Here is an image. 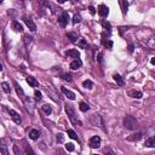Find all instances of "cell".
Instances as JSON below:
<instances>
[{"label": "cell", "instance_id": "6da1fadb", "mask_svg": "<svg viewBox=\"0 0 155 155\" xmlns=\"http://www.w3.org/2000/svg\"><path fill=\"white\" fill-rule=\"evenodd\" d=\"M66 107V113L68 114V118H69V120L74 124V125H79V126H83V122L78 119V116H76V114H75V110L73 109V106H70V104H67L64 106Z\"/></svg>", "mask_w": 155, "mask_h": 155}, {"label": "cell", "instance_id": "7a4b0ae2", "mask_svg": "<svg viewBox=\"0 0 155 155\" xmlns=\"http://www.w3.org/2000/svg\"><path fill=\"white\" fill-rule=\"evenodd\" d=\"M124 126L127 128V130H136L138 127V121L136 120V118L131 115H127L124 119Z\"/></svg>", "mask_w": 155, "mask_h": 155}, {"label": "cell", "instance_id": "3957f363", "mask_svg": "<svg viewBox=\"0 0 155 155\" xmlns=\"http://www.w3.org/2000/svg\"><path fill=\"white\" fill-rule=\"evenodd\" d=\"M90 121H91V124L93 126H98L101 127L103 131H106V128H104V122H103V119H102V116L98 115V114H93L91 115V118H90Z\"/></svg>", "mask_w": 155, "mask_h": 155}, {"label": "cell", "instance_id": "277c9868", "mask_svg": "<svg viewBox=\"0 0 155 155\" xmlns=\"http://www.w3.org/2000/svg\"><path fill=\"white\" fill-rule=\"evenodd\" d=\"M68 21H69V15L67 14V12H63V14L58 17V23H59L61 27H63V28L68 24Z\"/></svg>", "mask_w": 155, "mask_h": 155}, {"label": "cell", "instance_id": "5b68a950", "mask_svg": "<svg viewBox=\"0 0 155 155\" xmlns=\"http://www.w3.org/2000/svg\"><path fill=\"white\" fill-rule=\"evenodd\" d=\"M9 114H10V116H11V119L15 121V124L20 125V124L22 122V119H21L20 114H18L17 112H15L14 109H9Z\"/></svg>", "mask_w": 155, "mask_h": 155}, {"label": "cell", "instance_id": "8992f818", "mask_svg": "<svg viewBox=\"0 0 155 155\" xmlns=\"http://www.w3.org/2000/svg\"><path fill=\"white\" fill-rule=\"evenodd\" d=\"M101 137L99 136H93L91 139H90V147L96 149V148H99L101 147Z\"/></svg>", "mask_w": 155, "mask_h": 155}, {"label": "cell", "instance_id": "52a82bcc", "mask_svg": "<svg viewBox=\"0 0 155 155\" xmlns=\"http://www.w3.org/2000/svg\"><path fill=\"white\" fill-rule=\"evenodd\" d=\"M23 21H24V23L27 24V27H28L32 32H35V30H36V25H35L34 21H33L30 17H28V16H24V17H23Z\"/></svg>", "mask_w": 155, "mask_h": 155}, {"label": "cell", "instance_id": "ba28073f", "mask_svg": "<svg viewBox=\"0 0 155 155\" xmlns=\"http://www.w3.org/2000/svg\"><path fill=\"white\" fill-rule=\"evenodd\" d=\"M98 14H99V16L101 17H107L108 15H109V9L104 5V4H102V5H99V7H98Z\"/></svg>", "mask_w": 155, "mask_h": 155}, {"label": "cell", "instance_id": "9c48e42d", "mask_svg": "<svg viewBox=\"0 0 155 155\" xmlns=\"http://www.w3.org/2000/svg\"><path fill=\"white\" fill-rule=\"evenodd\" d=\"M61 90H62V92H63L64 95H66V96H67L70 101H74V99H75V93H74V92H72L70 90H68L67 87H64V86H62V87H61Z\"/></svg>", "mask_w": 155, "mask_h": 155}, {"label": "cell", "instance_id": "30bf717a", "mask_svg": "<svg viewBox=\"0 0 155 155\" xmlns=\"http://www.w3.org/2000/svg\"><path fill=\"white\" fill-rule=\"evenodd\" d=\"M0 150H1V155H9V150H7V146L5 139L0 141Z\"/></svg>", "mask_w": 155, "mask_h": 155}, {"label": "cell", "instance_id": "8fae6325", "mask_svg": "<svg viewBox=\"0 0 155 155\" xmlns=\"http://www.w3.org/2000/svg\"><path fill=\"white\" fill-rule=\"evenodd\" d=\"M66 55L68 57H74L75 59H79V57H80V54H79V51L78 50H69V51H67Z\"/></svg>", "mask_w": 155, "mask_h": 155}, {"label": "cell", "instance_id": "7c38bea8", "mask_svg": "<svg viewBox=\"0 0 155 155\" xmlns=\"http://www.w3.org/2000/svg\"><path fill=\"white\" fill-rule=\"evenodd\" d=\"M81 64H83V62H81L80 59H74V61L70 63V69H73V70L79 69V68L81 67Z\"/></svg>", "mask_w": 155, "mask_h": 155}, {"label": "cell", "instance_id": "4fadbf2b", "mask_svg": "<svg viewBox=\"0 0 155 155\" xmlns=\"http://www.w3.org/2000/svg\"><path fill=\"white\" fill-rule=\"evenodd\" d=\"M14 85H15V87H16V92H17V95L24 101L25 99V96H24V92H23V90H22V87L17 84V83H14Z\"/></svg>", "mask_w": 155, "mask_h": 155}, {"label": "cell", "instance_id": "5bb4252c", "mask_svg": "<svg viewBox=\"0 0 155 155\" xmlns=\"http://www.w3.org/2000/svg\"><path fill=\"white\" fill-rule=\"evenodd\" d=\"M12 28H14L16 32H20V33L23 32V25H22L20 22H17V21H14V22H12Z\"/></svg>", "mask_w": 155, "mask_h": 155}, {"label": "cell", "instance_id": "9a60e30c", "mask_svg": "<svg viewBox=\"0 0 155 155\" xmlns=\"http://www.w3.org/2000/svg\"><path fill=\"white\" fill-rule=\"evenodd\" d=\"M27 83H28L29 86H32V87H38V86H39V83L34 79L33 76H28V78H27Z\"/></svg>", "mask_w": 155, "mask_h": 155}, {"label": "cell", "instance_id": "2e32d148", "mask_svg": "<svg viewBox=\"0 0 155 155\" xmlns=\"http://www.w3.org/2000/svg\"><path fill=\"white\" fill-rule=\"evenodd\" d=\"M141 138H142V133H141V132H137V133H135V135H131L127 139L131 141V142H137V141H139Z\"/></svg>", "mask_w": 155, "mask_h": 155}, {"label": "cell", "instance_id": "e0dca14e", "mask_svg": "<svg viewBox=\"0 0 155 155\" xmlns=\"http://www.w3.org/2000/svg\"><path fill=\"white\" fill-rule=\"evenodd\" d=\"M144 146H146V147H148V148H154V147H155V139H154V137L148 138V139L146 141Z\"/></svg>", "mask_w": 155, "mask_h": 155}, {"label": "cell", "instance_id": "ac0fdd59", "mask_svg": "<svg viewBox=\"0 0 155 155\" xmlns=\"http://www.w3.org/2000/svg\"><path fill=\"white\" fill-rule=\"evenodd\" d=\"M113 78H114V80H115L116 83H118L119 86H124V84H125V83H124V79H122V78H121L119 74H114Z\"/></svg>", "mask_w": 155, "mask_h": 155}, {"label": "cell", "instance_id": "d6986e66", "mask_svg": "<svg viewBox=\"0 0 155 155\" xmlns=\"http://www.w3.org/2000/svg\"><path fill=\"white\" fill-rule=\"evenodd\" d=\"M39 136H40V133H39L38 130H30V132H29V137H30V139L35 141V139L39 138Z\"/></svg>", "mask_w": 155, "mask_h": 155}, {"label": "cell", "instance_id": "ffe728a7", "mask_svg": "<svg viewBox=\"0 0 155 155\" xmlns=\"http://www.w3.org/2000/svg\"><path fill=\"white\" fill-rule=\"evenodd\" d=\"M130 96H131V97H133V98L139 99V98L143 97V93L139 92V91H130Z\"/></svg>", "mask_w": 155, "mask_h": 155}, {"label": "cell", "instance_id": "44dd1931", "mask_svg": "<svg viewBox=\"0 0 155 155\" xmlns=\"http://www.w3.org/2000/svg\"><path fill=\"white\" fill-rule=\"evenodd\" d=\"M41 109H43V112H44L46 115H50L51 113H52V108H51L50 106H47V104H44V106L41 107Z\"/></svg>", "mask_w": 155, "mask_h": 155}, {"label": "cell", "instance_id": "7402d4cb", "mask_svg": "<svg viewBox=\"0 0 155 155\" xmlns=\"http://www.w3.org/2000/svg\"><path fill=\"white\" fill-rule=\"evenodd\" d=\"M79 108H80L81 112H87L90 109V106L87 104V103H85V102H81L80 104H79Z\"/></svg>", "mask_w": 155, "mask_h": 155}, {"label": "cell", "instance_id": "603a6c76", "mask_svg": "<svg viewBox=\"0 0 155 155\" xmlns=\"http://www.w3.org/2000/svg\"><path fill=\"white\" fill-rule=\"evenodd\" d=\"M83 86H84L85 88H92V87H93V84H92L91 80H85V81L83 83Z\"/></svg>", "mask_w": 155, "mask_h": 155}, {"label": "cell", "instance_id": "cb8c5ba5", "mask_svg": "<svg viewBox=\"0 0 155 155\" xmlns=\"http://www.w3.org/2000/svg\"><path fill=\"white\" fill-rule=\"evenodd\" d=\"M68 39H70L72 43H75L78 39V34L76 33H68Z\"/></svg>", "mask_w": 155, "mask_h": 155}, {"label": "cell", "instance_id": "d4e9b609", "mask_svg": "<svg viewBox=\"0 0 155 155\" xmlns=\"http://www.w3.org/2000/svg\"><path fill=\"white\" fill-rule=\"evenodd\" d=\"M67 132H68V136H69L70 138H73V139H75V141H79V138H78V135H76L73 130H68Z\"/></svg>", "mask_w": 155, "mask_h": 155}, {"label": "cell", "instance_id": "484cf974", "mask_svg": "<svg viewBox=\"0 0 155 155\" xmlns=\"http://www.w3.org/2000/svg\"><path fill=\"white\" fill-rule=\"evenodd\" d=\"M81 22V16L79 14H75L74 17H73V23L76 24V23H80Z\"/></svg>", "mask_w": 155, "mask_h": 155}, {"label": "cell", "instance_id": "4316f807", "mask_svg": "<svg viewBox=\"0 0 155 155\" xmlns=\"http://www.w3.org/2000/svg\"><path fill=\"white\" fill-rule=\"evenodd\" d=\"M1 86H3V90L6 92V93H10L11 92V90H10V86H9V84L7 83H3L1 84Z\"/></svg>", "mask_w": 155, "mask_h": 155}, {"label": "cell", "instance_id": "83f0119b", "mask_svg": "<svg viewBox=\"0 0 155 155\" xmlns=\"http://www.w3.org/2000/svg\"><path fill=\"white\" fill-rule=\"evenodd\" d=\"M25 154L27 155H35V153L33 151V149L29 146H25Z\"/></svg>", "mask_w": 155, "mask_h": 155}, {"label": "cell", "instance_id": "f1b7e54d", "mask_svg": "<svg viewBox=\"0 0 155 155\" xmlns=\"http://www.w3.org/2000/svg\"><path fill=\"white\" fill-rule=\"evenodd\" d=\"M66 149H67L68 151H74L75 148H74V144H73V143H67V144H66Z\"/></svg>", "mask_w": 155, "mask_h": 155}, {"label": "cell", "instance_id": "f546056e", "mask_svg": "<svg viewBox=\"0 0 155 155\" xmlns=\"http://www.w3.org/2000/svg\"><path fill=\"white\" fill-rule=\"evenodd\" d=\"M63 79L66 80V81H68V83H72V76H70V74H63Z\"/></svg>", "mask_w": 155, "mask_h": 155}, {"label": "cell", "instance_id": "4dcf8cb0", "mask_svg": "<svg viewBox=\"0 0 155 155\" xmlns=\"http://www.w3.org/2000/svg\"><path fill=\"white\" fill-rule=\"evenodd\" d=\"M121 6H122V12L124 14H126V11H127V3L126 1H120Z\"/></svg>", "mask_w": 155, "mask_h": 155}, {"label": "cell", "instance_id": "1f68e13d", "mask_svg": "<svg viewBox=\"0 0 155 155\" xmlns=\"http://www.w3.org/2000/svg\"><path fill=\"white\" fill-rule=\"evenodd\" d=\"M34 96H35V99H36V101H40V99H41V92H40V91H35V92H34Z\"/></svg>", "mask_w": 155, "mask_h": 155}, {"label": "cell", "instance_id": "d6a6232c", "mask_svg": "<svg viewBox=\"0 0 155 155\" xmlns=\"http://www.w3.org/2000/svg\"><path fill=\"white\" fill-rule=\"evenodd\" d=\"M57 141L59 142V143H63V141H64V136L62 133H58L57 135Z\"/></svg>", "mask_w": 155, "mask_h": 155}, {"label": "cell", "instance_id": "836d02e7", "mask_svg": "<svg viewBox=\"0 0 155 155\" xmlns=\"http://www.w3.org/2000/svg\"><path fill=\"white\" fill-rule=\"evenodd\" d=\"M86 45H87V44H86V41L84 40V39H81V40L79 41V46H80L81 49H85V47H86Z\"/></svg>", "mask_w": 155, "mask_h": 155}, {"label": "cell", "instance_id": "e575fe53", "mask_svg": "<svg viewBox=\"0 0 155 155\" xmlns=\"http://www.w3.org/2000/svg\"><path fill=\"white\" fill-rule=\"evenodd\" d=\"M24 39H25V45L28 46V43L30 44V41H32V36H29V35H25V36H24Z\"/></svg>", "mask_w": 155, "mask_h": 155}, {"label": "cell", "instance_id": "d590c367", "mask_svg": "<svg viewBox=\"0 0 155 155\" xmlns=\"http://www.w3.org/2000/svg\"><path fill=\"white\" fill-rule=\"evenodd\" d=\"M104 46H106L107 49H109V50H110V49L113 47V43H112V41L109 40V41H107V43H104Z\"/></svg>", "mask_w": 155, "mask_h": 155}, {"label": "cell", "instance_id": "8d00e7d4", "mask_svg": "<svg viewBox=\"0 0 155 155\" xmlns=\"http://www.w3.org/2000/svg\"><path fill=\"white\" fill-rule=\"evenodd\" d=\"M88 10H90V12H91V15H95V14H96V10H95L93 6H90Z\"/></svg>", "mask_w": 155, "mask_h": 155}, {"label": "cell", "instance_id": "74e56055", "mask_svg": "<svg viewBox=\"0 0 155 155\" xmlns=\"http://www.w3.org/2000/svg\"><path fill=\"white\" fill-rule=\"evenodd\" d=\"M133 47H135V46L131 44L130 46H128V51H130V52H132V51H133Z\"/></svg>", "mask_w": 155, "mask_h": 155}, {"label": "cell", "instance_id": "f35d334b", "mask_svg": "<svg viewBox=\"0 0 155 155\" xmlns=\"http://www.w3.org/2000/svg\"><path fill=\"white\" fill-rule=\"evenodd\" d=\"M98 61H99V62H102V55H101V54L98 55Z\"/></svg>", "mask_w": 155, "mask_h": 155}, {"label": "cell", "instance_id": "ab89813d", "mask_svg": "<svg viewBox=\"0 0 155 155\" xmlns=\"http://www.w3.org/2000/svg\"><path fill=\"white\" fill-rule=\"evenodd\" d=\"M0 70H3V64L0 63Z\"/></svg>", "mask_w": 155, "mask_h": 155}, {"label": "cell", "instance_id": "60d3db41", "mask_svg": "<svg viewBox=\"0 0 155 155\" xmlns=\"http://www.w3.org/2000/svg\"><path fill=\"white\" fill-rule=\"evenodd\" d=\"M107 155H113V153H112V151H109V153H107Z\"/></svg>", "mask_w": 155, "mask_h": 155}, {"label": "cell", "instance_id": "b9f144b4", "mask_svg": "<svg viewBox=\"0 0 155 155\" xmlns=\"http://www.w3.org/2000/svg\"><path fill=\"white\" fill-rule=\"evenodd\" d=\"M96 155H97V154H96Z\"/></svg>", "mask_w": 155, "mask_h": 155}]
</instances>
